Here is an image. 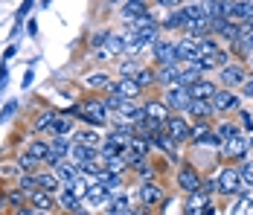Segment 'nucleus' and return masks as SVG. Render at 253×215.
<instances>
[{
    "label": "nucleus",
    "instance_id": "15",
    "mask_svg": "<svg viewBox=\"0 0 253 215\" xmlns=\"http://www.w3.org/2000/svg\"><path fill=\"white\" fill-rule=\"evenodd\" d=\"M140 90H143V87H140L134 79H126V76H123L120 82H111V93H114V96H123V99H137V96H140Z\"/></svg>",
    "mask_w": 253,
    "mask_h": 215
},
{
    "label": "nucleus",
    "instance_id": "22",
    "mask_svg": "<svg viewBox=\"0 0 253 215\" xmlns=\"http://www.w3.org/2000/svg\"><path fill=\"white\" fill-rule=\"evenodd\" d=\"M84 201H87L90 207H102V204H111V192L105 189V186H99V183H93Z\"/></svg>",
    "mask_w": 253,
    "mask_h": 215
},
{
    "label": "nucleus",
    "instance_id": "4",
    "mask_svg": "<svg viewBox=\"0 0 253 215\" xmlns=\"http://www.w3.org/2000/svg\"><path fill=\"white\" fill-rule=\"evenodd\" d=\"M218 79H221V85L233 90V87H245V82H248V70L242 67V64H224L221 70H218Z\"/></svg>",
    "mask_w": 253,
    "mask_h": 215
},
{
    "label": "nucleus",
    "instance_id": "5",
    "mask_svg": "<svg viewBox=\"0 0 253 215\" xmlns=\"http://www.w3.org/2000/svg\"><path fill=\"white\" fill-rule=\"evenodd\" d=\"M114 114L120 117V122H131V125H140V122L146 120V108L137 105V102H131V99H123Z\"/></svg>",
    "mask_w": 253,
    "mask_h": 215
},
{
    "label": "nucleus",
    "instance_id": "43",
    "mask_svg": "<svg viewBox=\"0 0 253 215\" xmlns=\"http://www.w3.org/2000/svg\"><path fill=\"white\" fill-rule=\"evenodd\" d=\"M29 6H32V0H26L24 6H21V12H18V24H21V18H24L26 12H29Z\"/></svg>",
    "mask_w": 253,
    "mask_h": 215
},
{
    "label": "nucleus",
    "instance_id": "34",
    "mask_svg": "<svg viewBox=\"0 0 253 215\" xmlns=\"http://www.w3.org/2000/svg\"><path fill=\"white\" fill-rule=\"evenodd\" d=\"M233 215H253V198L251 195H242V198H239V204H236Z\"/></svg>",
    "mask_w": 253,
    "mask_h": 215
},
{
    "label": "nucleus",
    "instance_id": "2",
    "mask_svg": "<svg viewBox=\"0 0 253 215\" xmlns=\"http://www.w3.org/2000/svg\"><path fill=\"white\" fill-rule=\"evenodd\" d=\"M221 12H224V18L230 21H253V0H227L224 6H221Z\"/></svg>",
    "mask_w": 253,
    "mask_h": 215
},
{
    "label": "nucleus",
    "instance_id": "35",
    "mask_svg": "<svg viewBox=\"0 0 253 215\" xmlns=\"http://www.w3.org/2000/svg\"><path fill=\"white\" fill-rule=\"evenodd\" d=\"M239 177H242L245 186H253V160H245V163L239 166Z\"/></svg>",
    "mask_w": 253,
    "mask_h": 215
},
{
    "label": "nucleus",
    "instance_id": "18",
    "mask_svg": "<svg viewBox=\"0 0 253 215\" xmlns=\"http://www.w3.org/2000/svg\"><path fill=\"white\" fill-rule=\"evenodd\" d=\"M215 90H218V87H215L210 79H198V82L189 87V96H192V99H212Z\"/></svg>",
    "mask_w": 253,
    "mask_h": 215
},
{
    "label": "nucleus",
    "instance_id": "20",
    "mask_svg": "<svg viewBox=\"0 0 253 215\" xmlns=\"http://www.w3.org/2000/svg\"><path fill=\"white\" fill-rule=\"evenodd\" d=\"M207 207H210L207 192H195V195H189V201H186V215H204Z\"/></svg>",
    "mask_w": 253,
    "mask_h": 215
},
{
    "label": "nucleus",
    "instance_id": "38",
    "mask_svg": "<svg viewBox=\"0 0 253 215\" xmlns=\"http://www.w3.org/2000/svg\"><path fill=\"white\" fill-rule=\"evenodd\" d=\"M52 120H55V114H44V117H38L35 120V131H50V125H52Z\"/></svg>",
    "mask_w": 253,
    "mask_h": 215
},
{
    "label": "nucleus",
    "instance_id": "39",
    "mask_svg": "<svg viewBox=\"0 0 253 215\" xmlns=\"http://www.w3.org/2000/svg\"><path fill=\"white\" fill-rule=\"evenodd\" d=\"M239 131H236V125H230V122H224L221 128H218V140L224 143V140H230V137H236Z\"/></svg>",
    "mask_w": 253,
    "mask_h": 215
},
{
    "label": "nucleus",
    "instance_id": "45",
    "mask_svg": "<svg viewBox=\"0 0 253 215\" xmlns=\"http://www.w3.org/2000/svg\"><path fill=\"white\" fill-rule=\"evenodd\" d=\"M212 3H227V0H212Z\"/></svg>",
    "mask_w": 253,
    "mask_h": 215
},
{
    "label": "nucleus",
    "instance_id": "19",
    "mask_svg": "<svg viewBox=\"0 0 253 215\" xmlns=\"http://www.w3.org/2000/svg\"><path fill=\"white\" fill-rule=\"evenodd\" d=\"M186 114L195 117V120H207V117L212 114V102H210V99H192L189 108H186Z\"/></svg>",
    "mask_w": 253,
    "mask_h": 215
},
{
    "label": "nucleus",
    "instance_id": "1",
    "mask_svg": "<svg viewBox=\"0 0 253 215\" xmlns=\"http://www.w3.org/2000/svg\"><path fill=\"white\" fill-rule=\"evenodd\" d=\"M93 47H96V58L126 55V41H123V35H114V32H99V35L93 38Z\"/></svg>",
    "mask_w": 253,
    "mask_h": 215
},
{
    "label": "nucleus",
    "instance_id": "23",
    "mask_svg": "<svg viewBox=\"0 0 253 215\" xmlns=\"http://www.w3.org/2000/svg\"><path fill=\"white\" fill-rule=\"evenodd\" d=\"M146 15V3L143 0H126V6H123V18H126L128 24L134 21V18H143Z\"/></svg>",
    "mask_w": 253,
    "mask_h": 215
},
{
    "label": "nucleus",
    "instance_id": "37",
    "mask_svg": "<svg viewBox=\"0 0 253 215\" xmlns=\"http://www.w3.org/2000/svg\"><path fill=\"white\" fill-rule=\"evenodd\" d=\"M38 163H41V160H35V157H32V154H21V160H18V166H21V172H35V166H38Z\"/></svg>",
    "mask_w": 253,
    "mask_h": 215
},
{
    "label": "nucleus",
    "instance_id": "21",
    "mask_svg": "<svg viewBox=\"0 0 253 215\" xmlns=\"http://www.w3.org/2000/svg\"><path fill=\"white\" fill-rule=\"evenodd\" d=\"M143 108H146V117H149V120L166 122V120H169V117H172V111L166 108V102H146Z\"/></svg>",
    "mask_w": 253,
    "mask_h": 215
},
{
    "label": "nucleus",
    "instance_id": "13",
    "mask_svg": "<svg viewBox=\"0 0 253 215\" xmlns=\"http://www.w3.org/2000/svg\"><path fill=\"white\" fill-rule=\"evenodd\" d=\"M177 186L186 192V195H195V192H201V177L195 174V169H189V166H183L180 172H177Z\"/></svg>",
    "mask_w": 253,
    "mask_h": 215
},
{
    "label": "nucleus",
    "instance_id": "8",
    "mask_svg": "<svg viewBox=\"0 0 253 215\" xmlns=\"http://www.w3.org/2000/svg\"><path fill=\"white\" fill-rule=\"evenodd\" d=\"M82 120L93 122V125H108V108L99 99H87L84 102V111H82Z\"/></svg>",
    "mask_w": 253,
    "mask_h": 215
},
{
    "label": "nucleus",
    "instance_id": "49",
    "mask_svg": "<svg viewBox=\"0 0 253 215\" xmlns=\"http://www.w3.org/2000/svg\"><path fill=\"white\" fill-rule=\"evenodd\" d=\"M251 64H253V58H251Z\"/></svg>",
    "mask_w": 253,
    "mask_h": 215
},
{
    "label": "nucleus",
    "instance_id": "6",
    "mask_svg": "<svg viewBox=\"0 0 253 215\" xmlns=\"http://www.w3.org/2000/svg\"><path fill=\"white\" fill-rule=\"evenodd\" d=\"M166 108L169 111H183L186 114V108H189V102H192V96H189V87H177V85H169V90H166Z\"/></svg>",
    "mask_w": 253,
    "mask_h": 215
},
{
    "label": "nucleus",
    "instance_id": "14",
    "mask_svg": "<svg viewBox=\"0 0 253 215\" xmlns=\"http://www.w3.org/2000/svg\"><path fill=\"white\" fill-rule=\"evenodd\" d=\"M52 174L58 177V183H64V186H67V183H73L79 174H82V169L67 157V160H61V163H55V166H52Z\"/></svg>",
    "mask_w": 253,
    "mask_h": 215
},
{
    "label": "nucleus",
    "instance_id": "40",
    "mask_svg": "<svg viewBox=\"0 0 253 215\" xmlns=\"http://www.w3.org/2000/svg\"><path fill=\"white\" fill-rule=\"evenodd\" d=\"M21 189H24L26 195H29V192H35V189H38V180H35L32 174H24V177H21Z\"/></svg>",
    "mask_w": 253,
    "mask_h": 215
},
{
    "label": "nucleus",
    "instance_id": "41",
    "mask_svg": "<svg viewBox=\"0 0 253 215\" xmlns=\"http://www.w3.org/2000/svg\"><path fill=\"white\" fill-rule=\"evenodd\" d=\"M15 111H18V102H9V105H6V108L0 111V122H9V120H12V114H15Z\"/></svg>",
    "mask_w": 253,
    "mask_h": 215
},
{
    "label": "nucleus",
    "instance_id": "24",
    "mask_svg": "<svg viewBox=\"0 0 253 215\" xmlns=\"http://www.w3.org/2000/svg\"><path fill=\"white\" fill-rule=\"evenodd\" d=\"M177 73H180V64H160V70L154 73V76H157V82H160V85H172V82H175L177 79Z\"/></svg>",
    "mask_w": 253,
    "mask_h": 215
},
{
    "label": "nucleus",
    "instance_id": "48",
    "mask_svg": "<svg viewBox=\"0 0 253 215\" xmlns=\"http://www.w3.org/2000/svg\"><path fill=\"white\" fill-rule=\"evenodd\" d=\"M251 148H253V140H251Z\"/></svg>",
    "mask_w": 253,
    "mask_h": 215
},
{
    "label": "nucleus",
    "instance_id": "7",
    "mask_svg": "<svg viewBox=\"0 0 253 215\" xmlns=\"http://www.w3.org/2000/svg\"><path fill=\"white\" fill-rule=\"evenodd\" d=\"M248 151H251V140H245L242 134H236V137H230V140L221 143V154L227 160H242Z\"/></svg>",
    "mask_w": 253,
    "mask_h": 215
},
{
    "label": "nucleus",
    "instance_id": "36",
    "mask_svg": "<svg viewBox=\"0 0 253 215\" xmlns=\"http://www.w3.org/2000/svg\"><path fill=\"white\" fill-rule=\"evenodd\" d=\"M87 87H111L108 73H93V76H87Z\"/></svg>",
    "mask_w": 253,
    "mask_h": 215
},
{
    "label": "nucleus",
    "instance_id": "31",
    "mask_svg": "<svg viewBox=\"0 0 253 215\" xmlns=\"http://www.w3.org/2000/svg\"><path fill=\"white\" fill-rule=\"evenodd\" d=\"M131 79H134V82H137L140 87H149V85H154V82H157V76H154V70H149V67H140V70L134 73Z\"/></svg>",
    "mask_w": 253,
    "mask_h": 215
},
{
    "label": "nucleus",
    "instance_id": "47",
    "mask_svg": "<svg viewBox=\"0 0 253 215\" xmlns=\"http://www.w3.org/2000/svg\"><path fill=\"white\" fill-rule=\"evenodd\" d=\"M108 3H117V0H108Z\"/></svg>",
    "mask_w": 253,
    "mask_h": 215
},
{
    "label": "nucleus",
    "instance_id": "16",
    "mask_svg": "<svg viewBox=\"0 0 253 215\" xmlns=\"http://www.w3.org/2000/svg\"><path fill=\"white\" fill-rule=\"evenodd\" d=\"M137 198H140L146 207H154V204L163 201V189H160L157 183H152V180H146V183L140 186V192H137Z\"/></svg>",
    "mask_w": 253,
    "mask_h": 215
},
{
    "label": "nucleus",
    "instance_id": "9",
    "mask_svg": "<svg viewBox=\"0 0 253 215\" xmlns=\"http://www.w3.org/2000/svg\"><path fill=\"white\" fill-rule=\"evenodd\" d=\"M70 148H73V140H70V137H55L50 143V151H47V160H44V163L55 166V163L67 160V157H70Z\"/></svg>",
    "mask_w": 253,
    "mask_h": 215
},
{
    "label": "nucleus",
    "instance_id": "11",
    "mask_svg": "<svg viewBox=\"0 0 253 215\" xmlns=\"http://www.w3.org/2000/svg\"><path fill=\"white\" fill-rule=\"evenodd\" d=\"M239 96L233 93V90H215V96H212V111H218V114H230V111H239Z\"/></svg>",
    "mask_w": 253,
    "mask_h": 215
},
{
    "label": "nucleus",
    "instance_id": "30",
    "mask_svg": "<svg viewBox=\"0 0 253 215\" xmlns=\"http://www.w3.org/2000/svg\"><path fill=\"white\" fill-rule=\"evenodd\" d=\"M73 143L76 145H87V148H99V134L96 131H79L76 137H73Z\"/></svg>",
    "mask_w": 253,
    "mask_h": 215
},
{
    "label": "nucleus",
    "instance_id": "42",
    "mask_svg": "<svg viewBox=\"0 0 253 215\" xmlns=\"http://www.w3.org/2000/svg\"><path fill=\"white\" fill-rule=\"evenodd\" d=\"M242 90H245V96H248V99H253V79H248V82H245V87H242Z\"/></svg>",
    "mask_w": 253,
    "mask_h": 215
},
{
    "label": "nucleus",
    "instance_id": "44",
    "mask_svg": "<svg viewBox=\"0 0 253 215\" xmlns=\"http://www.w3.org/2000/svg\"><path fill=\"white\" fill-rule=\"evenodd\" d=\"M157 3H160V6H172V9H177L180 0H157Z\"/></svg>",
    "mask_w": 253,
    "mask_h": 215
},
{
    "label": "nucleus",
    "instance_id": "17",
    "mask_svg": "<svg viewBox=\"0 0 253 215\" xmlns=\"http://www.w3.org/2000/svg\"><path fill=\"white\" fill-rule=\"evenodd\" d=\"M154 61L157 64H175V44L172 41H154Z\"/></svg>",
    "mask_w": 253,
    "mask_h": 215
},
{
    "label": "nucleus",
    "instance_id": "12",
    "mask_svg": "<svg viewBox=\"0 0 253 215\" xmlns=\"http://www.w3.org/2000/svg\"><path fill=\"white\" fill-rule=\"evenodd\" d=\"M163 128H166V134H169L175 143H183V140H189V137H192L189 122H183V117H169V120L163 122Z\"/></svg>",
    "mask_w": 253,
    "mask_h": 215
},
{
    "label": "nucleus",
    "instance_id": "46",
    "mask_svg": "<svg viewBox=\"0 0 253 215\" xmlns=\"http://www.w3.org/2000/svg\"><path fill=\"white\" fill-rule=\"evenodd\" d=\"M126 215H137V213H134V210H131V213H126Z\"/></svg>",
    "mask_w": 253,
    "mask_h": 215
},
{
    "label": "nucleus",
    "instance_id": "32",
    "mask_svg": "<svg viewBox=\"0 0 253 215\" xmlns=\"http://www.w3.org/2000/svg\"><path fill=\"white\" fill-rule=\"evenodd\" d=\"M47 151H50V143H44V140H35L26 148V154H32L35 160H47Z\"/></svg>",
    "mask_w": 253,
    "mask_h": 215
},
{
    "label": "nucleus",
    "instance_id": "27",
    "mask_svg": "<svg viewBox=\"0 0 253 215\" xmlns=\"http://www.w3.org/2000/svg\"><path fill=\"white\" fill-rule=\"evenodd\" d=\"M29 201H32V207H35V210H41V213L52 210V198H50V192H41V189L29 192Z\"/></svg>",
    "mask_w": 253,
    "mask_h": 215
},
{
    "label": "nucleus",
    "instance_id": "10",
    "mask_svg": "<svg viewBox=\"0 0 253 215\" xmlns=\"http://www.w3.org/2000/svg\"><path fill=\"white\" fill-rule=\"evenodd\" d=\"M242 177H239V169H224L218 174V192L221 195H239L242 192Z\"/></svg>",
    "mask_w": 253,
    "mask_h": 215
},
{
    "label": "nucleus",
    "instance_id": "28",
    "mask_svg": "<svg viewBox=\"0 0 253 215\" xmlns=\"http://www.w3.org/2000/svg\"><path fill=\"white\" fill-rule=\"evenodd\" d=\"M111 213L108 215H126V213H131V201H128L126 195H111Z\"/></svg>",
    "mask_w": 253,
    "mask_h": 215
},
{
    "label": "nucleus",
    "instance_id": "25",
    "mask_svg": "<svg viewBox=\"0 0 253 215\" xmlns=\"http://www.w3.org/2000/svg\"><path fill=\"white\" fill-rule=\"evenodd\" d=\"M58 204H61L64 210H70V213L82 207V201L73 195V189H70V186H61V189H58Z\"/></svg>",
    "mask_w": 253,
    "mask_h": 215
},
{
    "label": "nucleus",
    "instance_id": "29",
    "mask_svg": "<svg viewBox=\"0 0 253 215\" xmlns=\"http://www.w3.org/2000/svg\"><path fill=\"white\" fill-rule=\"evenodd\" d=\"M35 180H38V189L41 192H55L58 189V177H55L52 172H38Z\"/></svg>",
    "mask_w": 253,
    "mask_h": 215
},
{
    "label": "nucleus",
    "instance_id": "26",
    "mask_svg": "<svg viewBox=\"0 0 253 215\" xmlns=\"http://www.w3.org/2000/svg\"><path fill=\"white\" fill-rule=\"evenodd\" d=\"M70 131H73V120L55 114V120H52V125H50V134H55V137H67Z\"/></svg>",
    "mask_w": 253,
    "mask_h": 215
},
{
    "label": "nucleus",
    "instance_id": "3",
    "mask_svg": "<svg viewBox=\"0 0 253 215\" xmlns=\"http://www.w3.org/2000/svg\"><path fill=\"white\" fill-rule=\"evenodd\" d=\"M175 61H183V64H195L201 61V41L195 38H183L175 44Z\"/></svg>",
    "mask_w": 253,
    "mask_h": 215
},
{
    "label": "nucleus",
    "instance_id": "33",
    "mask_svg": "<svg viewBox=\"0 0 253 215\" xmlns=\"http://www.w3.org/2000/svg\"><path fill=\"white\" fill-rule=\"evenodd\" d=\"M134 172H137V174H140L143 180H152L154 174H157V169H154L152 163H149V160H140V163H134Z\"/></svg>",
    "mask_w": 253,
    "mask_h": 215
}]
</instances>
